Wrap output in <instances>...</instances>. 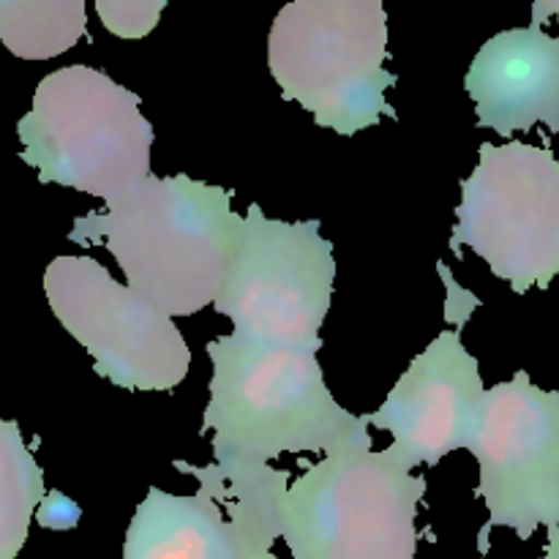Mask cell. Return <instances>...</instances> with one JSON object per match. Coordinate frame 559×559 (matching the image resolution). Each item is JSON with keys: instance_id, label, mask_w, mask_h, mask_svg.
Returning a JSON list of instances; mask_svg holds the SVG:
<instances>
[{"instance_id": "cell-5", "label": "cell", "mask_w": 559, "mask_h": 559, "mask_svg": "<svg viewBox=\"0 0 559 559\" xmlns=\"http://www.w3.org/2000/svg\"><path fill=\"white\" fill-rule=\"evenodd\" d=\"M426 478L371 445L311 464L287 489L282 544L289 559H415Z\"/></svg>"}, {"instance_id": "cell-18", "label": "cell", "mask_w": 559, "mask_h": 559, "mask_svg": "<svg viewBox=\"0 0 559 559\" xmlns=\"http://www.w3.org/2000/svg\"><path fill=\"white\" fill-rule=\"evenodd\" d=\"M540 14H555L559 20V3H535L533 9V16H540Z\"/></svg>"}, {"instance_id": "cell-17", "label": "cell", "mask_w": 559, "mask_h": 559, "mask_svg": "<svg viewBox=\"0 0 559 559\" xmlns=\"http://www.w3.org/2000/svg\"><path fill=\"white\" fill-rule=\"evenodd\" d=\"M243 559H282L273 549H262V546H246Z\"/></svg>"}, {"instance_id": "cell-14", "label": "cell", "mask_w": 559, "mask_h": 559, "mask_svg": "<svg viewBox=\"0 0 559 559\" xmlns=\"http://www.w3.org/2000/svg\"><path fill=\"white\" fill-rule=\"evenodd\" d=\"M44 502V473L14 420L0 418V559H16Z\"/></svg>"}, {"instance_id": "cell-4", "label": "cell", "mask_w": 559, "mask_h": 559, "mask_svg": "<svg viewBox=\"0 0 559 559\" xmlns=\"http://www.w3.org/2000/svg\"><path fill=\"white\" fill-rule=\"evenodd\" d=\"M16 134L41 183L112 202L151 175L153 126L140 96L93 66L44 76Z\"/></svg>"}, {"instance_id": "cell-6", "label": "cell", "mask_w": 559, "mask_h": 559, "mask_svg": "<svg viewBox=\"0 0 559 559\" xmlns=\"http://www.w3.org/2000/svg\"><path fill=\"white\" fill-rule=\"evenodd\" d=\"M469 246L513 293L546 289L559 276V158L511 140L480 145L462 183L453 249Z\"/></svg>"}, {"instance_id": "cell-11", "label": "cell", "mask_w": 559, "mask_h": 559, "mask_svg": "<svg viewBox=\"0 0 559 559\" xmlns=\"http://www.w3.org/2000/svg\"><path fill=\"white\" fill-rule=\"evenodd\" d=\"M480 129L513 136L544 123L559 134V36L540 22L491 36L467 71Z\"/></svg>"}, {"instance_id": "cell-16", "label": "cell", "mask_w": 559, "mask_h": 559, "mask_svg": "<svg viewBox=\"0 0 559 559\" xmlns=\"http://www.w3.org/2000/svg\"><path fill=\"white\" fill-rule=\"evenodd\" d=\"M538 559H559V527L549 530V540H546L544 555H540Z\"/></svg>"}, {"instance_id": "cell-8", "label": "cell", "mask_w": 559, "mask_h": 559, "mask_svg": "<svg viewBox=\"0 0 559 559\" xmlns=\"http://www.w3.org/2000/svg\"><path fill=\"white\" fill-rule=\"evenodd\" d=\"M44 293L60 325L85 347L96 374L126 391H173L191 366L189 344L167 311L115 282L93 257H55Z\"/></svg>"}, {"instance_id": "cell-15", "label": "cell", "mask_w": 559, "mask_h": 559, "mask_svg": "<svg viewBox=\"0 0 559 559\" xmlns=\"http://www.w3.org/2000/svg\"><path fill=\"white\" fill-rule=\"evenodd\" d=\"M167 9L164 0H98L96 11L102 16L104 27L112 31L120 38H142L145 33H151L158 25V16Z\"/></svg>"}, {"instance_id": "cell-13", "label": "cell", "mask_w": 559, "mask_h": 559, "mask_svg": "<svg viewBox=\"0 0 559 559\" xmlns=\"http://www.w3.org/2000/svg\"><path fill=\"white\" fill-rule=\"evenodd\" d=\"M87 36L82 0H0V44L25 60H49Z\"/></svg>"}, {"instance_id": "cell-3", "label": "cell", "mask_w": 559, "mask_h": 559, "mask_svg": "<svg viewBox=\"0 0 559 559\" xmlns=\"http://www.w3.org/2000/svg\"><path fill=\"white\" fill-rule=\"evenodd\" d=\"M388 14L380 0H295L267 36V66L284 98L342 136L391 112Z\"/></svg>"}, {"instance_id": "cell-1", "label": "cell", "mask_w": 559, "mask_h": 559, "mask_svg": "<svg viewBox=\"0 0 559 559\" xmlns=\"http://www.w3.org/2000/svg\"><path fill=\"white\" fill-rule=\"evenodd\" d=\"M240 233L233 191L180 173L147 175L104 211L76 218L69 240L104 246L129 287L175 320L216 304Z\"/></svg>"}, {"instance_id": "cell-10", "label": "cell", "mask_w": 559, "mask_h": 559, "mask_svg": "<svg viewBox=\"0 0 559 559\" xmlns=\"http://www.w3.org/2000/svg\"><path fill=\"white\" fill-rule=\"evenodd\" d=\"M484 396L478 360L459 331H442L407 366L366 424L393 437L382 453L413 473L418 464H437L448 453L469 448Z\"/></svg>"}, {"instance_id": "cell-7", "label": "cell", "mask_w": 559, "mask_h": 559, "mask_svg": "<svg viewBox=\"0 0 559 559\" xmlns=\"http://www.w3.org/2000/svg\"><path fill=\"white\" fill-rule=\"evenodd\" d=\"M333 282L336 260L320 222H278L249 205L213 309L233 320L235 336L317 353Z\"/></svg>"}, {"instance_id": "cell-12", "label": "cell", "mask_w": 559, "mask_h": 559, "mask_svg": "<svg viewBox=\"0 0 559 559\" xmlns=\"http://www.w3.org/2000/svg\"><path fill=\"white\" fill-rule=\"evenodd\" d=\"M246 544L216 502L151 489L123 540V559H243Z\"/></svg>"}, {"instance_id": "cell-2", "label": "cell", "mask_w": 559, "mask_h": 559, "mask_svg": "<svg viewBox=\"0 0 559 559\" xmlns=\"http://www.w3.org/2000/svg\"><path fill=\"white\" fill-rule=\"evenodd\" d=\"M211 399L202 431L216 464H267L284 453L371 445L369 424L333 399L317 353L243 336L207 344Z\"/></svg>"}, {"instance_id": "cell-9", "label": "cell", "mask_w": 559, "mask_h": 559, "mask_svg": "<svg viewBox=\"0 0 559 559\" xmlns=\"http://www.w3.org/2000/svg\"><path fill=\"white\" fill-rule=\"evenodd\" d=\"M467 451L478 459V497L491 527L530 540L559 527V391H544L527 371L486 391Z\"/></svg>"}]
</instances>
